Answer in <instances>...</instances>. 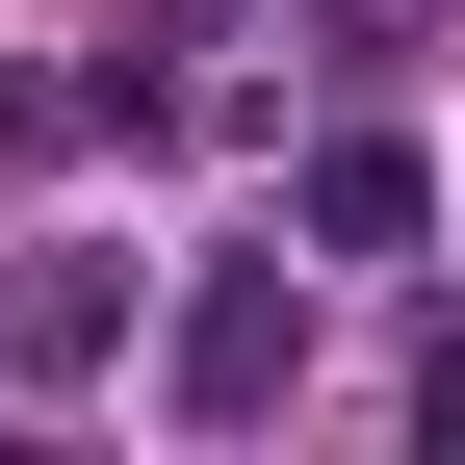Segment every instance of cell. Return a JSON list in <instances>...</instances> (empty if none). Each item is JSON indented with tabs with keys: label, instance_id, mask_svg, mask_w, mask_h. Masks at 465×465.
<instances>
[{
	"label": "cell",
	"instance_id": "obj_2",
	"mask_svg": "<svg viewBox=\"0 0 465 465\" xmlns=\"http://www.w3.org/2000/svg\"><path fill=\"white\" fill-rule=\"evenodd\" d=\"M414 207H440L414 155H311V232H336V259H414Z\"/></svg>",
	"mask_w": 465,
	"mask_h": 465
},
{
	"label": "cell",
	"instance_id": "obj_1",
	"mask_svg": "<svg viewBox=\"0 0 465 465\" xmlns=\"http://www.w3.org/2000/svg\"><path fill=\"white\" fill-rule=\"evenodd\" d=\"M284 362H311V284H284V259H207V311H182V414H207V440L284 414Z\"/></svg>",
	"mask_w": 465,
	"mask_h": 465
}]
</instances>
